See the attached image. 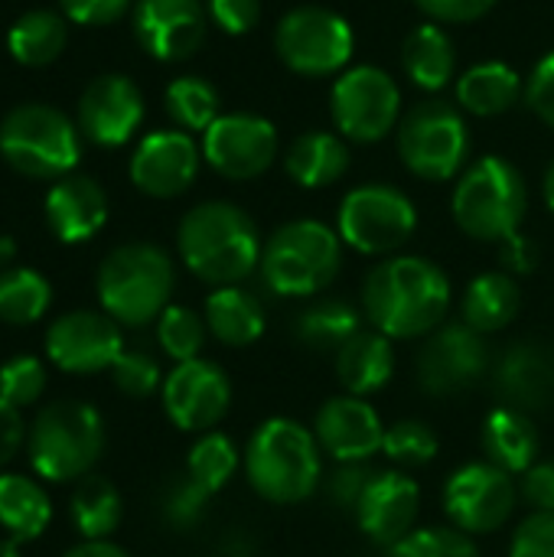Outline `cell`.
Listing matches in <instances>:
<instances>
[{
  "instance_id": "cell-1",
  "label": "cell",
  "mask_w": 554,
  "mask_h": 557,
  "mask_svg": "<svg viewBox=\"0 0 554 557\" xmlns=\"http://www.w3.org/2000/svg\"><path fill=\"white\" fill-rule=\"evenodd\" d=\"M451 277L421 255H392L379 261L362 284V313L372 330L395 339L431 336L451 310Z\"/></svg>"
},
{
  "instance_id": "cell-2",
  "label": "cell",
  "mask_w": 554,
  "mask_h": 557,
  "mask_svg": "<svg viewBox=\"0 0 554 557\" xmlns=\"http://www.w3.org/2000/svg\"><path fill=\"white\" fill-rule=\"evenodd\" d=\"M176 251L193 277L212 287H232L261 268L264 242L245 209L212 199L183 215L176 228Z\"/></svg>"
},
{
  "instance_id": "cell-3",
  "label": "cell",
  "mask_w": 554,
  "mask_h": 557,
  "mask_svg": "<svg viewBox=\"0 0 554 557\" xmlns=\"http://www.w3.org/2000/svg\"><path fill=\"white\" fill-rule=\"evenodd\" d=\"M320 454L323 450L310 428L294 418H271L248 437L245 476L261 499L274 506H294L317 490L323 473Z\"/></svg>"
},
{
  "instance_id": "cell-4",
  "label": "cell",
  "mask_w": 554,
  "mask_h": 557,
  "mask_svg": "<svg viewBox=\"0 0 554 557\" xmlns=\"http://www.w3.org/2000/svg\"><path fill=\"white\" fill-rule=\"evenodd\" d=\"M451 212L464 235L500 245L519 232L529 212L526 176L506 157H480L457 176Z\"/></svg>"
},
{
  "instance_id": "cell-5",
  "label": "cell",
  "mask_w": 554,
  "mask_h": 557,
  "mask_svg": "<svg viewBox=\"0 0 554 557\" xmlns=\"http://www.w3.org/2000/svg\"><path fill=\"white\" fill-rule=\"evenodd\" d=\"M173 284L176 271L170 255L150 242L121 245L98 268L101 310L124 326H144L160 320V313L170 307Z\"/></svg>"
},
{
  "instance_id": "cell-6",
  "label": "cell",
  "mask_w": 554,
  "mask_h": 557,
  "mask_svg": "<svg viewBox=\"0 0 554 557\" xmlns=\"http://www.w3.org/2000/svg\"><path fill=\"white\" fill-rule=\"evenodd\" d=\"M343 268V238L317 219H294L271 232L261 251V277L278 297H313Z\"/></svg>"
},
{
  "instance_id": "cell-7",
  "label": "cell",
  "mask_w": 554,
  "mask_h": 557,
  "mask_svg": "<svg viewBox=\"0 0 554 557\" xmlns=\"http://www.w3.org/2000/svg\"><path fill=\"white\" fill-rule=\"evenodd\" d=\"M0 157L29 180H62L82 157V131L52 104L26 101L0 121Z\"/></svg>"
},
{
  "instance_id": "cell-8",
  "label": "cell",
  "mask_w": 554,
  "mask_h": 557,
  "mask_svg": "<svg viewBox=\"0 0 554 557\" xmlns=\"http://www.w3.org/2000/svg\"><path fill=\"white\" fill-rule=\"evenodd\" d=\"M398 157L408 173L428 183H447L470 166L473 137L457 104L444 98L418 101L398 124Z\"/></svg>"
},
{
  "instance_id": "cell-9",
  "label": "cell",
  "mask_w": 554,
  "mask_h": 557,
  "mask_svg": "<svg viewBox=\"0 0 554 557\" xmlns=\"http://www.w3.org/2000/svg\"><path fill=\"white\" fill-rule=\"evenodd\" d=\"M104 450V424L91 405H46L29 431V463L42 480H82Z\"/></svg>"
},
{
  "instance_id": "cell-10",
  "label": "cell",
  "mask_w": 554,
  "mask_h": 557,
  "mask_svg": "<svg viewBox=\"0 0 554 557\" xmlns=\"http://www.w3.org/2000/svg\"><path fill=\"white\" fill-rule=\"evenodd\" d=\"M274 52L291 72L304 78H327L349 69V59L356 52V33L343 13L304 3L278 20Z\"/></svg>"
},
{
  "instance_id": "cell-11",
  "label": "cell",
  "mask_w": 554,
  "mask_h": 557,
  "mask_svg": "<svg viewBox=\"0 0 554 557\" xmlns=\"http://www.w3.org/2000/svg\"><path fill=\"white\" fill-rule=\"evenodd\" d=\"M418 228L415 202L389 183H366L343 196L336 212V232L343 245L359 255H395L411 242Z\"/></svg>"
},
{
  "instance_id": "cell-12",
  "label": "cell",
  "mask_w": 554,
  "mask_h": 557,
  "mask_svg": "<svg viewBox=\"0 0 554 557\" xmlns=\"http://www.w3.org/2000/svg\"><path fill=\"white\" fill-rule=\"evenodd\" d=\"M330 117L343 140L379 144L402 124V88L382 65H353L333 82Z\"/></svg>"
},
{
  "instance_id": "cell-13",
  "label": "cell",
  "mask_w": 554,
  "mask_h": 557,
  "mask_svg": "<svg viewBox=\"0 0 554 557\" xmlns=\"http://www.w3.org/2000/svg\"><path fill=\"white\" fill-rule=\"evenodd\" d=\"M199 147H202V160L222 180L248 183L271 170L281 150V137L268 117L251 111H232V114H219L209 124Z\"/></svg>"
},
{
  "instance_id": "cell-14",
  "label": "cell",
  "mask_w": 554,
  "mask_h": 557,
  "mask_svg": "<svg viewBox=\"0 0 554 557\" xmlns=\"http://www.w3.org/2000/svg\"><path fill=\"white\" fill-rule=\"evenodd\" d=\"M519 486L513 473L487 463H467L451 473L444 486V512L454 529L467 535H490L516 512Z\"/></svg>"
},
{
  "instance_id": "cell-15",
  "label": "cell",
  "mask_w": 554,
  "mask_h": 557,
  "mask_svg": "<svg viewBox=\"0 0 554 557\" xmlns=\"http://www.w3.org/2000/svg\"><path fill=\"white\" fill-rule=\"evenodd\" d=\"M415 369H418V385L428 395L434 398L457 395L487 375L490 369L487 336L470 330L464 320L444 323L424 339Z\"/></svg>"
},
{
  "instance_id": "cell-16",
  "label": "cell",
  "mask_w": 554,
  "mask_h": 557,
  "mask_svg": "<svg viewBox=\"0 0 554 557\" xmlns=\"http://www.w3.org/2000/svg\"><path fill=\"white\" fill-rule=\"evenodd\" d=\"M232 405V382L222 366L209 359L176 362L163 379V411L186 434L212 431Z\"/></svg>"
},
{
  "instance_id": "cell-17",
  "label": "cell",
  "mask_w": 554,
  "mask_h": 557,
  "mask_svg": "<svg viewBox=\"0 0 554 557\" xmlns=\"http://www.w3.org/2000/svg\"><path fill=\"white\" fill-rule=\"evenodd\" d=\"M131 26L137 46L157 62H186L206 39V0H134Z\"/></svg>"
},
{
  "instance_id": "cell-18",
  "label": "cell",
  "mask_w": 554,
  "mask_h": 557,
  "mask_svg": "<svg viewBox=\"0 0 554 557\" xmlns=\"http://www.w3.org/2000/svg\"><path fill=\"white\" fill-rule=\"evenodd\" d=\"M147 104L140 88L121 75L108 72L85 85L75 111V124L95 147H124L144 124Z\"/></svg>"
},
{
  "instance_id": "cell-19",
  "label": "cell",
  "mask_w": 554,
  "mask_h": 557,
  "mask_svg": "<svg viewBox=\"0 0 554 557\" xmlns=\"http://www.w3.org/2000/svg\"><path fill=\"white\" fill-rule=\"evenodd\" d=\"M202 163V147L193 140V134L170 127V131H150L137 150L131 153V183L150 196V199H176L183 196Z\"/></svg>"
},
{
  "instance_id": "cell-20",
  "label": "cell",
  "mask_w": 554,
  "mask_h": 557,
  "mask_svg": "<svg viewBox=\"0 0 554 557\" xmlns=\"http://www.w3.org/2000/svg\"><path fill=\"white\" fill-rule=\"evenodd\" d=\"M46 352L62 372L91 375L104 372L124 352V339L118 323L108 313L75 310L59 317L46 333Z\"/></svg>"
},
{
  "instance_id": "cell-21",
  "label": "cell",
  "mask_w": 554,
  "mask_h": 557,
  "mask_svg": "<svg viewBox=\"0 0 554 557\" xmlns=\"http://www.w3.org/2000/svg\"><path fill=\"white\" fill-rule=\"evenodd\" d=\"M313 434L323 454L336 463H366L382 450L385 424L379 411L356 395L327 398L313 418Z\"/></svg>"
},
{
  "instance_id": "cell-22",
  "label": "cell",
  "mask_w": 554,
  "mask_h": 557,
  "mask_svg": "<svg viewBox=\"0 0 554 557\" xmlns=\"http://www.w3.org/2000/svg\"><path fill=\"white\" fill-rule=\"evenodd\" d=\"M418 509H421L418 483L402 470H382L372 473V480L366 483L353 516L366 539H372L382 548H392L408 532H415Z\"/></svg>"
},
{
  "instance_id": "cell-23",
  "label": "cell",
  "mask_w": 554,
  "mask_h": 557,
  "mask_svg": "<svg viewBox=\"0 0 554 557\" xmlns=\"http://www.w3.org/2000/svg\"><path fill=\"white\" fill-rule=\"evenodd\" d=\"M46 222L62 245H82L104 228L108 196L91 176L69 173L46 193Z\"/></svg>"
},
{
  "instance_id": "cell-24",
  "label": "cell",
  "mask_w": 554,
  "mask_h": 557,
  "mask_svg": "<svg viewBox=\"0 0 554 557\" xmlns=\"http://www.w3.org/2000/svg\"><path fill=\"white\" fill-rule=\"evenodd\" d=\"M493 388L506 408L516 411H539L554 395V362L539 343H516L509 346L493 372Z\"/></svg>"
},
{
  "instance_id": "cell-25",
  "label": "cell",
  "mask_w": 554,
  "mask_h": 557,
  "mask_svg": "<svg viewBox=\"0 0 554 557\" xmlns=\"http://www.w3.org/2000/svg\"><path fill=\"white\" fill-rule=\"evenodd\" d=\"M336 379L346 395L369 398L382 392L395 375V349L392 339L379 330H359L336 356Z\"/></svg>"
},
{
  "instance_id": "cell-26",
  "label": "cell",
  "mask_w": 554,
  "mask_h": 557,
  "mask_svg": "<svg viewBox=\"0 0 554 557\" xmlns=\"http://www.w3.org/2000/svg\"><path fill=\"white\" fill-rule=\"evenodd\" d=\"M526 95L519 69L500 59H487L457 75V104L473 117H496L513 111Z\"/></svg>"
},
{
  "instance_id": "cell-27",
  "label": "cell",
  "mask_w": 554,
  "mask_h": 557,
  "mask_svg": "<svg viewBox=\"0 0 554 557\" xmlns=\"http://www.w3.org/2000/svg\"><path fill=\"white\" fill-rule=\"evenodd\" d=\"M402 69L421 91H444L457 75V49L441 23L415 26L402 42Z\"/></svg>"
},
{
  "instance_id": "cell-28",
  "label": "cell",
  "mask_w": 554,
  "mask_h": 557,
  "mask_svg": "<svg viewBox=\"0 0 554 557\" xmlns=\"http://www.w3.org/2000/svg\"><path fill=\"white\" fill-rule=\"evenodd\" d=\"M284 170L304 189L333 186L349 170V144L336 131H304L291 140Z\"/></svg>"
},
{
  "instance_id": "cell-29",
  "label": "cell",
  "mask_w": 554,
  "mask_h": 557,
  "mask_svg": "<svg viewBox=\"0 0 554 557\" xmlns=\"http://www.w3.org/2000/svg\"><path fill=\"white\" fill-rule=\"evenodd\" d=\"M522 310V290L519 281L506 271H487L473 277L460 300V317L470 330L490 336L506 330Z\"/></svg>"
},
{
  "instance_id": "cell-30",
  "label": "cell",
  "mask_w": 554,
  "mask_h": 557,
  "mask_svg": "<svg viewBox=\"0 0 554 557\" xmlns=\"http://www.w3.org/2000/svg\"><path fill=\"white\" fill-rule=\"evenodd\" d=\"M206 326L222 346L245 349L264 336L268 317L251 290L232 284V287H216L206 297Z\"/></svg>"
},
{
  "instance_id": "cell-31",
  "label": "cell",
  "mask_w": 554,
  "mask_h": 557,
  "mask_svg": "<svg viewBox=\"0 0 554 557\" xmlns=\"http://www.w3.org/2000/svg\"><path fill=\"white\" fill-rule=\"evenodd\" d=\"M483 454L506 473H526L539 457V431L526 411L500 405L483 421Z\"/></svg>"
},
{
  "instance_id": "cell-32",
  "label": "cell",
  "mask_w": 554,
  "mask_h": 557,
  "mask_svg": "<svg viewBox=\"0 0 554 557\" xmlns=\"http://www.w3.org/2000/svg\"><path fill=\"white\" fill-rule=\"evenodd\" d=\"M65 42H69V20L56 10H29L7 33L10 55L29 69L56 62Z\"/></svg>"
},
{
  "instance_id": "cell-33",
  "label": "cell",
  "mask_w": 554,
  "mask_h": 557,
  "mask_svg": "<svg viewBox=\"0 0 554 557\" xmlns=\"http://www.w3.org/2000/svg\"><path fill=\"white\" fill-rule=\"evenodd\" d=\"M52 506L39 483L13 473L0 476V525L10 532V539L29 542L46 532Z\"/></svg>"
},
{
  "instance_id": "cell-34",
  "label": "cell",
  "mask_w": 554,
  "mask_h": 557,
  "mask_svg": "<svg viewBox=\"0 0 554 557\" xmlns=\"http://www.w3.org/2000/svg\"><path fill=\"white\" fill-rule=\"evenodd\" d=\"M362 330V313L349 300H317L297 317V339L313 352H340Z\"/></svg>"
},
{
  "instance_id": "cell-35",
  "label": "cell",
  "mask_w": 554,
  "mask_h": 557,
  "mask_svg": "<svg viewBox=\"0 0 554 557\" xmlns=\"http://www.w3.org/2000/svg\"><path fill=\"white\" fill-rule=\"evenodd\" d=\"M121 493L104 476H82L72 493V522L85 542H104L121 525Z\"/></svg>"
},
{
  "instance_id": "cell-36",
  "label": "cell",
  "mask_w": 554,
  "mask_h": 557,
  "mask_svg": "<svg viewBox=\"0 0 554 557\" xmlns=\"http://www.w3.org/2000/svg\"><path fill=\"white\" fill-rule=\"evenodd\" d=\"M163 108L170 121L186 134H206L209 124L222 114L219 88L202 75H180L163 91Z\"/></svg>"
},
{
  "instance_id": "cell-37",
  "label": "cell",
  "mask_w": 554,
  "mask_h": 557,
  "mask_svg": "<svg viewBox=\"0 0 554 557\" xmlns=\"http://www.w3.org/2000/svg\"><path fill=\"white\" fill-rule=\"evenodd\" d=\"M49 281L33 268L0 271V320L13 326L36 323L49 310Z\"/></svg>"
},
{
  "instance_id": "cell-38",
  "label": "cell",
  "mask_w": 554,
  "mask_h": 557,
  "mask_svg": "<svg viewBox=\"0 0 554 557\" xmlns=\"http://www.w3.org/2000/svg\"><path fill=\"white\" fill-rule=\"evenodd\" d=\"M235 470H238V447L232 444V437L219 431H206L193 444L189 460H186V476L209 496L222 493L229 480L235 476Z\"/></svg>"
},
{
  "instance_id": "cell-39",
  "label": "cell",
  "mask_w": 554,
  "mask_h": 557,
  "mask_svg": "<svg viewBox=\"0 0 554 557\" xmlns=\"http://www.w3.org/2000/svg\"><path fill=\"white\" fill-rule=\"evenodd\" d=\"M206 333H209L206 317L193 313L189 307H167L157 320L160 349L176 362L199 359V352L206 346Z\"/></svg>"
},
{
  "instance_id": "cell-40",
  "label": "cell",
  "mask_w": 554,
  "mask_h": 557,
  "mask_svg": "<svg viewBox=\"0 0 554 557\" xmlns=\"http://www.w3.org/2000/svg\"><path fill=\"white\" fill-rule=\"evenodd\" d=\"M441 450V441L434 434L431 424L405 418L392 428H385V441H382V454L395 463V467H428Z\"/></svg>"
},
{
  "instance_id": "cell-41",
  "label": "cell",
  "mask_w": 554,
  "mask_h": 557,
  "mask_svg": "<svg viewBox=\"0 0 554 557\" xmlns=\"http://www.w3.org/2000/svg\"><path fill=\"white\" fill-rule=\"evenodd\" d=\"M389 557H480L473 535L460 529H415L398 545L389 548Z\"/></svg>"
},
{
  "instance_id": "cell-42",
  "label": "cell",
  "mask_w": 554,
  "mask_h": 557,
  "mask_svg": "<svg viewBox=\"0 0 554 557\" xmlns=\"http://www.w3.org/2000/svg\"><path fill=\"white\" fill-rule=\"evenodd\" d=\"M46 388V369L33 356H16L0 369V398L13 408L33 405Z\"/></svg>"
},
{
  "instance_id": "cell-43",
  "label": "cell",
  "mask_w": 554,
  "mask_h": 557,
  "mask_svg": "<svg viewBox=\"0 0 554 557\" xmlns=\"http://www.w3.org/2000/svg\"><path fill=\"white\" fill-rule=\"evenodd\" d=\"M114 385L131 395V398H147L160 388V366L147 352H121L118 362L111 366Z\"/></svg>"
},
{
  "instance_id": "cell-44",
  "label": "cell",
  "mask_w": 554,
  "mask_h": 557,
  "mask_svg": "<svg viewBox=\"0 0 554 557\" xmlns=\"http://www.w3.org/2000/svg\"><path fill=\"white\" fill-rule=\"evenodd\" d=\"M509 557H554V512H532L522 519L513 532Z\"/></svg>"
},
{
  "instance_id": "cell-45",
  "label": "cell",
  "mask_w": 554,
  "mask_h": 557,
  "mask_svg": "<svg viewBox=\"0 0 554 557\" xmlns=\"http://www.w3.org/2000/svg\"><path fill=\"white\" fill-rule=\"evenodd\" d=\"M209 23L229 36H245L261 23V0H206Z\"/></svg>"
},
{
  "instance_id": "cell-46",
  "label": "cell",
  "mask_w": 554,
  "mask_h": 557,
  "mask_svg": "<svg viewBox=\"0 0 554 557\" xmlns=\"http://www.w3.org/2000/svg\"><path fill=\"white\" fill-rule=\"evenodd\" d=\"M206 499H209V493H206V490H199V486L183 473V476H180V483H173V486H170L167 503H163V512H167V519H170L173 525L189 529V525L202 516Z\"/></svg>"
},
{
  "instance_id": "cell-47",
  "label": "cell",
  "mask_w": 554,
  "mask_h": 557,
  "mask_svg": "<svg viewBox=\"0 0 554 557\" xmlns=\"http://www.w3.org/2000/svg\"><path fill=\"white\" fill-rule=\"evenodd\" d=\"M62 16L78 26H111L127 10H134V0H59Z\"/></svg>"
},
{
  "instance_id": "cell-48",
  "label": "cell",
  "mask_w": 554,
  "mask_h": 557,
  "mask_svg": "<svg viewBox=\"0 0 554 557\" xmlns=\"http://www.w3.org/2000/svg\"><path fill=\"white\" fill-rule=\"evenodd\" d=\"M526 104L532 114L554 131V52L542 55L526 82Z\"/></svg>"
},
{
  "instance_id": "cell-49",
  "label": "cell",
  "mask_w": 554,
  "mask_h": 557,
  "mask_svg": "<svg viewBox=\"0 0 554 557\" xmlns=\"http://www.w3.org/2000/svg\"><path fill=\"white\" fill-rule=\"evenodd\" d=\"M500 0H415L431 23H477L493 13Z\"/></svg>"
},
{
  "instance_id": "cell-50",
  "label": "cell",
  "mask_w": 554,
  "mask_h": 557,
  "mask_svg": "<svg viewBox=\"0 0 554 557\" xmlns=\"http://www.w3.org/2000/svg\"><path fill=\"white\" fill-rule=\"evenodd\" d=\"M519 496L532 506V512H554V460L532 463L522 473Z\"/></svg>"
},
{
  "instance_id": "cell-51",
  "label": "cell",
  "mask_w": 554,
  "mask_h": 557,
  "mask_svg": "<svg viewBox=\"0 0 554 557\" xmlns=\"http://www.w3.org/2000/svg\"><path fill=\"white\" fill-rule=\"evenodd\" d=\"M372 480V470L366 463H340V470L330 480V499L340 509H356L366 483Z\"/></svg>"
},
{
  "instance_id": "cell-52",
  "label": "cell",
  "mask_w": 554,
  "mask_h": 557,
  "mask_svg": "<svg viewBox=\"0 0 554 557\" xmlns=\"http://www.w3.org/2000/svg\"><path fill=\"white\" fill-rule=\"evenodd\" d=\"M539 258H542L539 255V245L529 235H522V232H516L506 242H500V264L513 277L516 274H532L539 268Z\"/></svg>"
},
{
  "instance_id": "cell-53",
  "label": "cell",
  "mask_w": 554,
  "mask_h": 557,
  "mask_svg": "<svg viewBox=\"0 0 554 557\" xmlns=\"http://www.w3.org/2000/svg\"><path fill=\"white\" fill-rule=\"evenodd\" d=\"M20 444H23V418L10 401L0 398V467L13 460Z\"/></svg>"
},
{
  "instance_id": "cell-54",
  "label": "cell",
  "mask_w": 554,
  "mask_h": 557,
  "mask_svg": "<svg viewBox=\"0 0 554 557\" xmlns=\"http://www.w3.org/2000/svg\"><path fill=\"white\" fill-rule=\"evenodd\" d=\"M62 557H127L118 545H111L108 539L104 542H85V545H78V548H72V552H65Z\"/></svg>"
},
{
  "instance_id": "cell-55",
  "label": "cell",
  "mask_w": 554,
  "mask_h": 557,
  "mask_svg": "<svg viewBox=\"0 0 554 557\" xmlns=\"http://www.w3.org/2000/svg\"><path fill=\"white\" fill-rule=\"evenodd\" d=\"M542 196H545V206L554 212V160L552 166L545 170V180H542Z\"/></svg>"
},
{
  "instance_id": "cell-56",
  "label": "cell",
  "mask_w": 554,
  "mask_h": 557,
  "mask_svg": "<svg viewBox=\"0 0 554 557\" xmlns=\"http://www.w3.org/2000/svg\"><path fill=\"white\" fill-rule=\"evenodd\" d=\"M13 255H16V242L7 238V235H0V264H7Z\"/></svg>"
},
{
  "instance_id": "cell-57",
  "label": "cell",
  "mask_w": 554,
  "mask_h": 557,
  "mask_svg": "<svg viewBox=\"0 0 554 557\" xmlns=\"http://www.w3.org/2000/svg\"><path fill=\"white\" fill-rule=\"evenodd\" d=\"M0 557H20V552H16V539L0 542Z\"/></svg>"
}]
</instances>
